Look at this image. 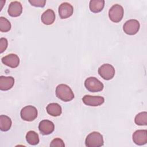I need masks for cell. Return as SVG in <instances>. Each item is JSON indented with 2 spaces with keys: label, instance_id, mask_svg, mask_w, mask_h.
<instances>
[{
  "label": "cell",
  "instance_id": "1",
  "mask_svg": "<svg viewBox=\"0 0 147 147\" xmlns=\"http://www.w3.org/2000/svg\"><path fill=\"white\" fill-rule=\"evenodd\" d=\"M56 95L64 102H69L74 98V94L71 88L65 84H60L56 87Z\"/></svg>",
  "mask_w": 147,
  "mask_h": 147
},
{
  "label": "cell",
  "instance_id": "2",
  "mask_svg": "<svg viewBox=\"0 0 147 147\" xmlns=\"http://www.w3.org/2000/svg\"><path fill=\"white\" fill-rule=\"evenodd\" d=\"M103 136L98 131H93L90 133L85 140V144L87 147H100L103 146Z\"/></svg>",
  "mask_w": 147,
  "mask_h": 147
},
{
  "label": "cell",
  "instance_id": "3",
  "mask_svg": "<svg viewBox=\"0 0 147 147\" xmlns=\"http://www.w3.org/2000/svg\"><path fill=\"white\" fill-rule=\"evenodd\" d=\"M84 86L90 92L101 91L104 87L103 84L95 77H89L85 80Z\"/></svg>",
  "mask_w": 147,
  "mask_h": 147
},
{
  "label": "cell",
  "instance_id": "4",
  "mask_svg": "<svg viewBox=\"0 0 147 147\" xmlns=\"http://www.w3.org/2000/svg\"><path fill=\"white\" fill-rule=\"evenodd\" d=\"M124 10L123 7L119 4L113 5L109 11V17L113 22H120L123 16Z\"/></svg>",
  "mask_w": 147,
  "mask_h": 147
},
{
  "label": "cell",
  "instance_id": "5",
  "mask_svg": "<svg viewBox=\"0 0 147 147\" xmlns=\"http://www.w3.org/2000/svg\"><path fill=\"white\" fill-rule=\"evenodd\" d=\"M38 112L37 109L31 105L23 107L20 112L21 118L26 121H33L37 117Z\"/></svg>",
  "mask_w": 147,
  "mask_h": 147
},
{
  "label": "cell",
  "instance_id": "6",
  "mask_svg": "<svg viewBox=\"0 0 147 147\" xmlns=\"http://www.w3.org/2000/svg\"><path fill=\"white\" fill-rule=\"evenodd\" d=\"M98 74L103 79L109 80L111 79L115 75V69L110 64H103L98 68Z\"/></svg>",
  "mask_w": 147,
  "mask_h": 147
},
{
  "label": "cell",
  "instance_id": "7",
  "mask_svg": "<svg viewBox=\"0 0 147 147\" xmlns=\"http://www.w3.org/2000/svg\"><path fill=\"white\" fill-rule=\"evenodd\" d=\"M140 26V23L137 20L131 19L125 22L123 26V30L127 34L134 35L138 32Z\"/></svg>",
  "mask_w": 147,
  "mask_h": 147
},
{
  "label": "cell",
  "instance_id": "8",
  "mask_svg": "<svg viewBox=\"0 0 147 147\" xmlns=\"http://www.w3.org/2000/svg\"><path fill=\"white\" fill-rule=\"evenodd\" d=\"M83 102L90 106H98L102 105L105 102V99L100 96H91L86 95L82 98Z\"/></svg>",
  "mask_w": 147,
  "mask_h": 147
},
{
  "label": "cell",
  "instance_id": "9",
  "mask_svg": "<svg viewBox=\"0 0 147 147\" xmlns=\"http://www.w3.org/2000/svg\"><path fill=\"white\" fill-rule=\"evenodd\" d=\"M133 142L138 145H143L147 143V130H138L132 136Z\"/></svg>",
  "mask_w": 147,
  "mask_h": 147
},
{
  "label": "cell",
  "instance_id": "10",
  "mask_svg": "<svg viewBox=\"0 0 147 147\" xmlns=\"http://www.w3.org/2000/svg\"><path fill=\"white\" fill-rule=\"evenodd\" d=\"M73 12V6L68 2H63L59 6V14L61 19H65L71 17Z\"/></svg>",
  "mask_w": 147,
  "mask_h": 147
},
{
  "label": "cell",
  "instance_id": "11",
  "mask_svg": "<svg viewBox=\"0 0 147 147\" xmlns=\"http://www.w3.org/2000/svg\"><path fill=\"white\" fill-rule=\"evenodd\" d=\"M1 61L5 65L13 68L17 67L20 64L19 57L14 53H10L3 57Z\"/></svg>",
  "mask_w": 147,
  "mask_h": 147
},
{
  "label": "cell",
  "instance_id": "12",
  "mask_svg": "<svg viewBox=\"0 0 147 147\" xmlns=\"http://www.w3.org/2000/svg\"><path fill=\"white\" fill-rule=\"evenodd\" d=\"M38 129L42 135H48L54 131L55 125L52 121L44 119L39 123Z\"/></svg>",
  "mask_w": 147,
  "mask_h": 147
},
{
  "label": "cell",
  "instance_id": "13",
  "mask_svg": "<svg viewBox=\"0 0 147 147\" xmlns=\"http://www.w3.org/2000/svg\"><path fill=\"white\" fill-rule=\"evenodd\" d=\"M22 11V6L18 1L11 2L8 7L7 12L11 17H18L21 15Z\"/></svg>",
  "mask_w": 147,
  "mask_h": 147
},
{
  "label": "cell",
  "instance_id": "14",
  "mask_svg": "<svg viewBox=\"0 0 147 147\" xmlns=\"http://www.w3.org/2000/svg\"><path fill=\"white\" fill-rule=\"evenodd\" d=\"M14 84V79L12 76H0V90L7 91L11 89Z\"/></svg>",
  "mask_w": 147,
  "mask_h": 147
},
{
  "label": "cell",
  "instance_id": "15",
  "mask_svg": "<svg viewBox=\"0 0 147 147\" xmlns=\"http://www.w3.org/2000/svg\"><path fill=\"white\" fill-rule=\"evenodd\" d=\"M41 20L45 25H51L55 20V13L54 11L51 9H47L41 15Z\"/></svg>",
  "mask_w": 147,
  "mask_h": 147
},
{
  "label": "cell",
  "instance_id": "16",
  "mask_svg": "<svg viewBox=\"0 0 147 147\" xmlns=\"http://www.w3.org/2000/svg\"><path fill=\"white\" fill-rule=\"evenodd\" d=\"M46 109L47 113L53 117L59 116L62 113L61 107L57 103H49L47 106Z\"/></svg>",
  "mask_w": 147,
  "mask_h": 147
},
{
  "label": "cell",
  "instance_id": "17",
  "mask_svg": "<svg viewBox=\"0 0 147 147\" xmlns=\"http://www.w3.org/2000/svg\"><path fill=\"white\" fill-rule=\"evenodd\" d=\"M105 6L104 0H91L89 3L90 10L93 13H99L101 11Z\"/></svg>",
  "mask_w": 147,
  "mask_h": 147
},
{
  "label": "cell",
  "instance_id": "18",
  "mask_svg": "<svg viewBox=\"0 0 147 147\" xmlns=\"http://www.w3.org/2000/svg\"><path fill=\"white\" fill-rule=\"evenodd\" d=\"M12 122L11 119L6 115H0V129L1 131H8L11 126Z\"/></svg>",
  "mask_w": 147,
  "mask_h": 147
},
{
  "label": "cell",
  "instance_id": "19",
  "mask_svg": "<svg viewBox=\"0 0 147 147\" xmlns=\"http://www.w3.org/2000/svg\"><path fill=\"white\" fill-rule=\"evenodd\" d=\"M26 140L28 144L32 145H36L39 142V137L38 134L34 131H29L26 134Z\"/></svg>",
  "mask_w": 147,
  "mask_h": 147
},
{
  "label": "cell",
  "instance_id": "20",
  "mask_svg": "<svg viewBox=\"0 0 147 147\" xmlns=\"http://www.w3.org/2000/svg\"><path fill=\"white\" fill-rule=\"evenodd\" d=\"M136 124L140 126L147 125V113L146 111L141 112L137 114L134 118Z\"/></svg>",
  "mask_w": 147,
  "mask_h": 147
},
{
  "label": "cell",
  "instance_id": "21",
  "mask_svg": "<svg viewBox=\"0 0 147 147\" xmlns=\"http://www.w3.org/2000/svg\"><path fill=\"white\" fill-rule=\"evenodd\" d=\"M11 29V24L10 21L3 17H0V31L2 32H7Z\"/></svg>",
  "mask_w": 147,
  "mask_h": 147
},
{
  "label": "cell",
  "instance_id": "22",
  "mask_svg": "<svg viewBox=\"0 0 147 147\" xmlns=\"http://www.w3.org/2000/svg\"><path fill=\"white\" fill-rule=\"evenodd\" d=\"M50 146H51V147H56V146L64 147V146H65V144L61 139H60L59 138H56L51 141V142L50 144Z\"/></svg>",
  "mask_w": 147,
  "mask_h": 147
},
{
  "label": "cell",
  "instance_id": "23",
  "mask_svg": "<svg viewBox=\"0 0 147 147\" xmlns=\"http://www.w3.org/2000/svg\"><path fill=\"white\" fill-rule=\"evenodd\" d=\"M29 2L32 6H34L36 7H43L46 3V1L45 0H29Z\"/></svg>",
  "mask_w": 147,
  "mask_h": 147
},
{
  "label": "cell",
  "instance_id": "24",
  "mask_svg": "<svg viewBox=\"0 0 147 147\" xmlns=\"http://www.w3.org/2000/svg\"><path fill=\"white\" fill-rule=\"evenodd\" d=\"M8 45L7 40L6 38H0V53L3 52L7 48Z\"/></svg>",
  "mask_w": 147,
  "mask_h": 147
}]
</instances>
